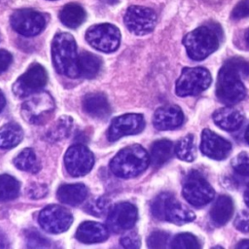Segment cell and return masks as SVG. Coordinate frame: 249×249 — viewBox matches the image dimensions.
I'll return each mask as SVG.
<instances>
[{"instance_id":"4316f807","label":"cell","mask_w":249,"mask_h":249,"mask_svg":"<svg viewBox=\"0 0 249 249\" xmlns=\"http://www.w3.org/2000/svg\"><path fill=\"white\" fill-rule=\"evenodd\" d=\"M23 137L21 127L15 124L9 123L0 128V149H11L20 143Z\"/></svg>"},{"instance_id":"ab89813d","label":"cell","mask_w":249,"mask_h":249,"mask_svg":"<svg viewBox=\"0 0 249 249\" xmlns=\"http://www.w3.org/2000/svg\"><path fill=\"white\" fill-rule=\"evenodd\" d=\"M48 193V188L44 184H39V183H33L29 186L27 190V195L31 198H41L45 196Z\"/></svg>"},{"instance_id":"7a4b0ae2","label":"cell","mask_w":249,"mask_h":249,"mask_svg":"<svg viewBox=\"0 0 249 249\" xmlns=\"http://www.w3.org/2000/svg\"><path fill=\"white\" fill-rule=\"evenodd\" d=\"M52 58L55 70L69 78L80 76L77 46L73 36L66 32L57 33L52 42Z\"/></svg>"},{"instance_id":"277c9868","label":"cell","mask_w":249,"mask_h":249,"mask_svg":"<svg viewBox=\"0 0 249 249\" xmlns=\"http://www.w3.org/2000/svg\"><path fill=\"white\" fill-rule=\"evenodd\" d=\"M213 26H199L183 38V44L190 58L202 60L214 53L220 44V33Z\"/></svg>"},{"instance_id":"6da1fadb","label":"cell","mask_w":249,"mask_h":249,"mask_svg":"<svg viewBox=\"0 0 249 249\" xmlns=\"http://www.w3.org/2000/svg\"><path fill=\"white\" fill-rule=\"evenodd\" d=\"M249 76V63L242 58L232 57L225 62L218 73L216 94L227 105L240 102L246 95L241 78Z\"/></svg>"},{"instance_id":"30bf717a","label":"cell","mask_w":249,"mask_h":249,"mask_svg":"<svg viewBox=\"0 0 249 249\" xmlns=\"http://www.w3.org/2000/svg\"><path fill=\"white\" fill-rule=\"evenodd\" d=\"M124 21L131 33L142 36L153 31L157 22V15L150 8L130 6L124 14Z\"/></svg>"},{"instance_id":"8992f818","label":"cell","mask_w":249,"mask_h":249,"mask_svg":"<svg viewBox=\"0 0 249 249\" xmlns=\"http://www.w3.org/2000/svg\"><path fill=\"white\" fill-rule=\"evenodd\" d=\"M54 110V101L47 91H36L21 105L23 119L31 124H41L49 120Z\"/></svg>"},{"instance_id":"4dcf8cb0","label":"cell","mask_w":249,"mask_h":249,"mask_svg":"<svg viewBox=\"0 0 249 249\" xmlns=\"http://www.w3.org/2000/svg\"><path fill=\"white\" fill-rule=\"evenodd\" d=\"M73 126V121L69 116H62L48 132V137L52 141L61 140L68 137Z\"/></svg>"},{"instance_id":"83f0119b","label":"cell","mask_w":249,"mask_h":249,"mask_svg":"<svg viewBox=\"0 0 249 249\" xmlns=\"http://www.w3.org/2000/svg\"><path fill=\"white\" fill-rule=\"evenodd\" d=\"M14 164L17 168L26 172L36 173L40 170V162L36 157L35 152L31 148L22 150L14 159Z\"/></svg>"},{"instance_id":"1f68e13d","label":"cell","mask_w":249,"mask_h":249,"mask_svg":"<svg viewBox=\"0 0 249 249\" xmlns=\"http://www.w3.org/2000/svg\"><path fill=\"white\" fill-rule=\"evenodd\" d=\"M170 247L175 249H198L200 248V244L195 235L191 233H180L173 238Z\"/></svg>"},{"instance_id":"7c38bea8","label":"cell","mask_w":249,"mask_h":249,"mask_svg":"<svg viewBox=\"0 0 249 249\" xmlns=\"http://www.w3.org/2000/svg\"><path fill=\"white\" fill-rule=\"evenodd\" d=\"M38 222L45 231L55 234L67 231L73 222V217L64 207L53 204L41 210Z\"/></svg>"},{"instance_id":"bcb514c9","label":"cell","mask_w":249,"mask_h":249,"mask_svg":"<svg viewBox=\"0 0 249 249\" xmlns=\"http://www.w3.org/2000/svg\"><path fill=\"white\" fill-rule=\"evenodd\" d=\"M246 40H247V43H248V45H249V30H248L247 33H246Z\"/></svg>"},{"instance_id":"7bdbcfd3","label":"cell","mask_w":249,"mask_h":249,"mask_svg":"<svg viewBox=\"0 0 249 249\" xmlns=\"http://www.w3.org/2000/svg\"><path fill=\"white\" fill-rule=\"evenodd\" d=\"M244 201H245V204L249 207V184L244 192Z\"/></svg>"},{"instance_id":"f35d334b","label":"cell","mask_w":249,"mask_h":249,"mask_svg":"<svg viewBox=\"0 0 249 249\" xmlns=\"http://www.w3.org/2000/svg\"><path fill=\"white\" fill-rule=\"evenodd\" d=\"M120 243L124 248H130V249L139 248L140 247V237L135 232H129V233L124 234L121 238Z\"/></svg>"},{"instance_id":"44dd1931","label":"cell","mask_w":249,"mask_h":249,"mask_svg":"<svg viewBox=\"0 0 249 249\" xmlns=\"http://www.w3.org/2000/svg\"><path fill=\"white\" fill-rule=\"evenodd\" d=\"M84 111L96 119H105L111 113L110 104L102 93H88L82 101Z\"/></svg>"},{"instance_id":"836d02e7","label":"cell","mask_w":249,"mask_h":249,"mask_svg":"<svg viewBox=\"0 0 249 249\" xmlns=\"http://www.w3.org/2000/svg\"><path fill=\"white\" fill-rule=\"evenodd\" d=\"M231 166L239 176L249 177V154L246 152L238 154L231 160Z\"/></svg>"},{"instance_id":"8fae6325","label":"cell","mask_w":249,"mask_h":249,"mask_svg":"<svg viewBox=\"0 0 249 249\" xmlns=\"http://www.w3.org/2000/svg\"><path fill=\"white\" fill-rule=\"evenodd\" d=\"M48 82V74L45 68L38 64H32L13 85V91L18 97H26L41 90Z\"/></svg>"},{"instance_id":"9a60e30c","label":"cell","mask_w":249,"mask_h":249,"mask_svg":"<svg viewBox=\"0 0 249 249\" xmlns=\"http://www.w3.org/2000/svg\"><path fill=\"white\" fill-rule=\"evenodd\" d=\"M137 208L130 202L115 204L108 213L107 227L116 233L131 229L137 221Z\"/></svg>"},{"instance_id":"9c48e42d","label":"cell","mask_w":249,"mask_h":249,"mask_svg":"<svg viewBox=\"0 0 249 249\" xmlns=\"http://www.w3.org/2000/svg\"><path fill=\"white\" fill-rule=\"evenodd\" d=\"M87 42L95 50L103 53L115 52L121 42L118 27L110 23H100L90 26L86 32Z\"/></svg>"},{"instance_id":"f6af8a7d","label":"cell","mask_w":249,"mask_h":249,"mask_svg":"<svg viewBox=\"0 0 249 249\" xmlns=\"http://www.w3.org/2000/svg\"><path fill=\"white\" fill-rule=\"evenodd\" d=\"M244 138L246 140V142L249 144V125L247 126L246 130H245V134H244Z\"/></svg>"},{"instance_id":"ac0fdd59","label":"cell","mask_w":249,"mask_h":249,"mask_svg":"<svg viewBox=\"0 0 249 249\" xmlns=\"http://www.w3.org/2000/svg\"><path fill=\"white\" fill-rule=\"evenodd\" d=\"M183 112L176 105H165L158 108L153 118L154 126L159 130L177 128L183 124Z\"/></svg>"},{"instance_id":"74e56055","label":"cell","mask_w":249,"mask_h":249,"mask_svg":"<svg viewBox=\"0 0 249 249\" xmlns=\"http://www.w3.org/2000/svg\"><path fill=\"white\" fill-rule=\"evenodd\" d=\"M249 17V0L240 1L232 10L231 18L233 19H240Z\"/></svg>"},{"instance_id":"5b68a950","label":"cell","mask_w":249,"mask_h":249,"mask_svg":"<svg viewBox=\"0 0 249 249\" xmlns=\"http://www.w3.org/2000/svg\"><path fill=\"white\" fill-rule=\"evenodd\" d=\"M152 214L159 220L184 225L196 219L195 213L178 201L171 194H160L152 202Z\"/></svg>"},{"instance_id":"7402d4cb","label":"cell","mask_w":249,"mask_h":249,"mask_svg":"<svg viewBox=\"0 0 249 249\" xmlns=\"http://www.w3.org/2000/svg\"><path fill=\"white\" fill-rule=\"evenodd\" d=\"M88 196V189L84 184H66L57 190V198L60 202L76 206L81 204Z\"/></svg>"},{"instance_id":"484cf974","label":"cell","mask_w":249,"mask_h":249,"mask_svg":"<svg viewBox=\"0 0 249 249\" xmlns=\"http://www.w3.org/2000/svg\"><path fill=\"white\" fill-rule=\"evenodd\" d=\"M173 144L167 139L158 140L153 143L150 153V162L154 167H160L165 163L173 154Z\"/></svg>"},{"instance_id":"f1b7e54d","label":"cell","mask_w":249,"mask_h":249,"mask_svg":"<svg viewBox=\"0 0 249 249\" xmlns=\"http://www.w3.org/2000/svg\"><path fill=\"white\" fill-rule=\"evenodd\" d=\"M19 182L8 174L0 175V201L16 198L19 194Z\"/></svg>"},{"instance_id":"ffe728a7","label":"cell","mask_w":249,"mask_h":249,"mask_svg":"<svg viewBox=\"0 0 249 249\" xmlns=\"http://www.w3.org/2000/svg\"><path fill=\"white\" fill-rule=\"evenodd\" d=\"M212 119L214 123L222 129L228 131L237 130L243 124V114L232 107H224L213 113Z\"/></svg>"},{"instance_id":"603a6c76","label":"cell","mask_w":249,"mask_h":249,"mask_svg":"<svg viewBox=\"0 0 249 249\" xmlns=\"http://www.w3.org/2000/svg\"><path fill=\"white\" fill-rule=\"evenodd\" d=\"M233 212V203L229 196L222 195L214 202L210 210V218L217 226H223L229 222Z\"/></svg>"},{"instance_id":"5bb4252c","label":"cell","mask_w":249,"mask_h":249,"mask_svg":"<svg viewBox=\"0 0 249 249\" xmlns=\"http://www.w3.org/2000/svg\"><path fill=\"white\" fill-rule=\"evenodd\" d=\"M64 162L66 170L70 175L80 177L90 171L94 163V158L86 146L76 144L66 151Z\"/></svg>"},{"instance_id":"e575fe53","label":"cell","mask_w":249,"mask_h":249,"mask_svg":"<svg viewBox=\"0 0 249 249\" xmlns=\"http://www.w3.org/2000/svg\"><path fill=\"white\" fill-rule=\"evenodd\" d=\"M169 241V235L160 231H157L152 232L149 237L147 238V245L149 248L153 249H160V248H165L167 246V243Z\"/></svg>"},{"instance_id":"8d00e7d4","label":"cell","mask_w":249,"mask_h":249,"mask_svg":"<svg viewBox=\"0 0 249 249\" xmlns=\"http://www.w3.org/2000/svg\"><path fill=\"white\" fill-rule=\"evenodd\" d=\"M233 225L239 231L249 233V211H240L235 216Z\"/></svg>"},{"instance_id":"cb8c5ba5","label":"cell","mask_w":249,"mask_h":249,"mask_svg":"<svg viewBox=\"0 0 249 249\" xmlns=\"http://www.w3.org/2000/svg\"><path fill=\"white\" fill-rule=\"evenodd\" d=\"M60 21L69 28H77L86 19V12L82 6L77 3L65 5L59 13Z\"/></svg>"},{"instance_id":"d6986e66","label":"cell","mask_w":249,"mask_h":249,"mask_svg":"<svg viewBox=\"0 0 249 249\" xmlns=\"http://www.w3.org/2000/svg\"><path fill=\"white\" fill-rule=\"evenodd\" d=\"M108 228L104 225L87 221L82 223L76 231V238L83 243H98L108 238Z\"/></svg>"},{"instance_id":"f546056e","label":"cell","mask_w":249,"mask_h":249,"mask_svg":"<svg viewBox=\"0 0 249 249\" xmlns=\"http://www.w3.org/2000/svg\"><path fill=\"white\" fill-rule=\"evenodd\" d=\"M176 156L184 161H193L196 158V143L193 134H188L182 137L175 149Z\"/></svg>"},{"instance_id":"60d3db41","label":"cell","mask_w":249,"mask_h":249,"mask_svg":"<svg viewBox=\"0 0 249 249\" xmlns=\"http://www.w3.org/2000/svg\"><path fill=\"white\" fill-rule=\"evenodd\" d=\"M12 54L5 51L0 50V73L5 72L12 63Z\"/></svg>"},{"instance_id":"b9f144b4","label":"cell","mask_w":249,"mask_h":249,"mask_svg":"<svg viewBox=\"0 0 249 249\" xmlns=\"http://www.w3.org/2000/svg\"><path fill=\"white\" fill-rule=\"evenodd\" d=\"M236 248H242V249H248L249 248V240H242L237 245Z\"/></svg>"},{"instance_id":"2e32d148","label":"cell","mask_w":249,"mask_h":249,"mask_svg":"<svg viewBox=\"0 0 249 249\" xmlns=\"http://www.w3.org/2000/svg\"><path fill=\"white\" fill-rule=\"evenodd\" d=\"M145 126V121L140 114H125L115 118L108 129V139L116 141L125 135H133L141 132Z\"/></svg>"},{"instance_id":"e0dca14e","label":"cell","mask_w":249,"mask_h":249,"mask_svg":"<svg viewBox=\"0 0 249 249\" xmlns=\"http://www.w3.org/2000/svg\"><path fill=\"white\" fill-rule=\"evenodd\" d=\"M231 150V144L210 129H203L201 133L200 151L213 160H223Z\"/></svg>"},{"instance_id":"4fadbf2b","label":"cell","mask_w":249,"mask_h":249,"mask_svg":"<svg viewBox=\"0 0 249 249\" xmlns=\"http://www.w3.org/2000/svg\"><path fill=\"white\" fill-rule=\"evenodd\" d=\"M12 27L23 36H35L43 31L46 26L45 17L31 9H20L13 13L10 18Z\"/></svg>"},{"instance_id":"3957f363","label":"cell","mask_w":249,"mask_h":249,"mask_svg":"<svg viewBox=\"0 0 249 249\" xmlns=\"http://www.w3.org/2000/svg\"><path fill=\"white\" fill-rule=\"evenodd\" d=\"M150 163V156L140 145L121 150L110 161V169L120 178H132L141 174Z\"/></svg>"},{"instance_id":"ee69618b","label":"cell","mask_w":249,"mask_h":249,"mask_svg":"<svg viewBox=\"0 0 249 249\" xmlns=\"http://www.w3.org/2000/svg\"><path fill=\"white\" fill-rule=\"evenodd\" d=\"M5 103H6V101H5L4 94H3V92L0 90V112L3 110V108H4V106H5Z\"/></svg>"},{"instance_id":"d4e9b609","label":"cell","mask_w":249,"mask_h":249,"mask_svg":"<svg viewBox=\"0 0 249 249\" xmlns=\"http://www.w3.org/2000/svg\"><path fill=\"white\" fill-rule=\"evenodd\" d=\"M102 61L99 56L89 53V52H83L79 55L78 59V67H79V73L80 76L87 78V79H92L96 77L101 69Z\"/></svg>"},{"instance_id":"d590c367","label":"cell","mask_w":249,"mask_h":249,"mask_svg":"<svg viewBox=\"0 0 249 249\" xmlns=\"http://www.w3.org/2000/svg\"><path fill=\"white\" fill-rule=\"evenodd\" d=\"M26 242L28 247H48L49 240L41 235L37 231H29L26 234Z\"/></svg>"},{"instance_id":"ba28073f","label":"cell","mask_w":249,"mask_h":249,"mask_svg":"<svg viewBox=\"0 0 249 249\" xmlns=\"http://www.w3.org/2000/svg\"><path fill=\"white\" fill-rule=\"evenodd\" d=\"M182 194L190 204L196 207L209 203L215 195L211 185L197 171H192L187 175L183 184Z\"/></svg>"},{"instance_id":"52a82bcc","label":"cell","mask_w":249,"mask_h":249,"mask_svg":"<svg viewBox=\"0 0 249 249\" xmlns=\"http://www.w3.org/2000/svg\"><path fill=\"white\" fill-rule=\"evenodd\" d=\"M211 84V75L203 67H187L176 82L175 91L179 96L197 95Z\"/></svg>"},{"instance_id":"d6a6232c","label":"cell","mask_w":249,"mask_h":249,"mask_svg":"<svg viewBox=\"0 0 249 249\" xmlns=\"http://www.w3.org/2000/svg\"><path fill=\"white\" fill-rule=\"evenodd\" d=\"M109 199L104 196L96 197L92 200H90L86 206L85 210L86 212L93 215V216H103L109 209Z\"/></svg>"}]
</instances>
